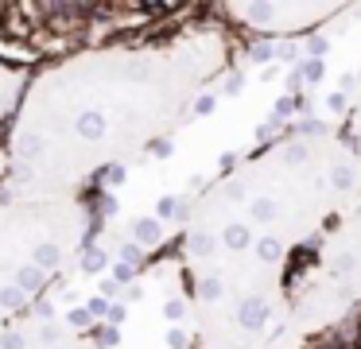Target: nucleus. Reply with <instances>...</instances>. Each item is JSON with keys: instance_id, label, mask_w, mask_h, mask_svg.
I'll use <instances>...</instances> for the list:
<instances>
[{"instance_id": "obj_1", "label": "nucleus", "mask_w": 361, "mask_h": 349, "mask_svg": "<svg viewBox=\"0 0 361 349\" xmlns=\"http://www.w3.org/2000/svg\"><path fill=\"white\" fill-rule=\"evenodd\" d=\"M361 202V155L326 128L264 144L214 178L179 237L198 349L291 338V260Z\"/></svg>"}, {"instance_id": "obj_2", "label": "nucleus", "mask_w": 361, "mask_h": 349, "mask_svg": "<svg viewBox=\"0 0 361 349\" xmlns=\"http://www.w3.org/2000/svg\"><path fill=\"white\" fill-rule=\"evenodd\" d=\"M218 27L71 54L27 85L8 132L12 198H78L90 178L171 136L226 70Z\"/></svg>"}, {"instance_id": "obj_3", "label": "nucleus", "mask_w": 361, "mask_h": 349, "mask_svg": "<svg viewBox=\"0 0 361 349\" xmlns=\"http://www.w3.org/2000/svg\"><path fill=\"white\" fill-rule=\"evenodd\" d=\"M86 245V206L78 198L0 202V326L35 310L51 283Z\"/></svg>"}, {"instance_id": "obj_4", "label": "nucleus", "mask_w": 361, "mask_h": 349, "mask_svg": "<svg viewBox=\"0 0 361 349\" xmlns=\"http://www.w3.org/2000/svg\"><path fill=\"white\" fill-rule=\"evenodd\" d=\"M361 307V202L314 245L303 276L291 279L288 333L291 341L342 322Z\"/></svg>"}, {"instance_id": "obj_5", "label": "nucleus", "mask_w": 361, "mask_h": 349, "mask_svg": "<svg viewBox=\"0 0 361 349\" xmlns=\"http://www.w3.org/2000/svg\"><path fill=\"white\" fill-rule=\"evenodd\" d=\"M218 12L241 27L257 31V35L283 39L303 35L338 12H350V4H334V0H241V4H221Z\"/></svg>"}, {"instance_id": "obj_6", "label": "nucleus", "mask_w": 361, "mask_h": 349, "mask_svg": "<svg viewBox=\"0 0 361 349\" xmlns=\"http://www.w3.org/2000/svg\"><path fill=\"white\" fill-rule=\"evenodd\" d=\"M0 349H97V345L63 314L35 307L16 322L0 326Z\"/></svg>"}, {"instance_id": "obj_7", "label": "nucleus", "mask_w": 361, "mask_h": 349, "mask_svg": "<svg viewBox=\"0 0 361 349\" xmlns=\"http://www.w3.org/2000/svg\"><path fill=\"white\" fill-rule=\"evenodd\" d=\"M24 93H27L24 74H20L16 66H8V62H0V121H4V116H16Z\"/></svg>"}, {"instance_id": "obj_8", "label": "nucleus", "mask_w": 361, "mask_h": 349, "mask_svg": "<svg viewBox=\"0 0 361 349\" xmlns=\"http://www.w3.org/2000/svg\"><path fill=\"white\" fill-rule=\"evenodd\" d=\"M350 132H353V147L361 152V70L350 82Z\"/></svg>"}, {"instance_id": "obj_9", "label": "nucleus", "mask_w": 361, "mask_h": 349, "mask_svg": "<svg viewBox=\"0 0 361 349\" xmlns=\"http://www.w3.org/2000/svg\"><path fill=\"white\" fill-rule=\"evenodd\" d=\"M257 349H299V341L283 338V341H272V345H257Z\"/></svg>"}]
</instances>
